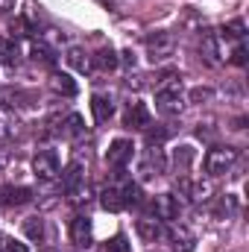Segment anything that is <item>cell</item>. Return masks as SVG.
I'll use <instances>...</instances> for the list:
<instances>
[{"mask_svg":"<svg viewBox=\"0 0 249 252\" xmlns=\"http://www.w3.org/2000/svg\"><path fill=\"white\" fill-rule=\"evenodd\" d=\"M18 59H21V56H18V44H12V41H0V62L12 67V64H18Z\"/></svg>","mask_w":249,"mask_h":252,"instance_id":"7402d4cb","label":"cell"},{"mask_svg":"<svg viewBox=\"0 0 249 252\" xmlns=\"http://www.w3.org/2000/svg\"><path fill=\"white\" fill-rule=\"evenodd\" d=\"M164 170H167V156H164V150L156 144V147H150V150L144 153L138 173H141L144 179H156V176H161Z\"/></svg>","mask_w":249,"mask_h":252,"instance_id":"3957f363","label":"cell"},{"mask_svg":"<svg viewBox=\"0 0 249 252\" xmlns=\"http://www.w3.org/2000/svg\"><path fill=\"white\" fill-rule=\"evenodd\" d=\"M153 214H156V220H176L179 217V196L158 193L153 199Z\"/></svg>","mask_w":249,"mask_h":252,"instance_id":"30bf717a","label":"cell"},{"mask_svg":"<svg viewBox=\"0 0 249 252\" xmlns=\"http://www.w3.org/2000/svg\"><path fill=\"white\" fill-rule=\"evenodd\" d=\"M3 164H6V156H3V153H0V170H3Z\"/></svg>","mask_w":249,"mask_h":252,"instance_id":"f1b7e54d","label":"cell"},{"mask_svg":"<svg viewBox=\"0 0 249 252\" xmlns=\"http://www.w3.org/2000/svg\"><path fill=\"white\" fill-rule=\"evenodd\" d=\"M32 59L35 62H41V64H56V56H53V50L47 47V44H32Z\"/></svg>","mask_w":249,"mask_h":252,"instance_id":"603a6c76","label":"cell"},{"mask_svg":"<svg viewBox=\"0 0 249 252\" xmlns=\"http://www.w3.org/2000/svg\"><path fill=\"white\" fill-rule=\"evenodd\" d=\"M190 100H211V91L208 88H196V91H190Z\"/></svg>","mask_w":249,"mask_h":252,"instance_id":"4316f807","label":"cell"},{"mask_svg":"<svg viewBox=\"0 0 249 252\" xmlns=\"http://www.w3.org/2000/svg\"><path fill=\"white\" fill-rule=\"evenodd\" d=\"M176 190H179L185 199H190V202H208L211 193H214L211 182H193V179H187V176L176 179Z\"/></svg>","mask_w":249,"mask_h":252,"instance_id":"52a82bcc","label":"cell"},{"mask_svg":"<svg viewBox=\"0 0 249 252\" xmlns=\"http://www.w3.org/2000/svg\"><path fill=\"white\" fill-rule=\"evenodd\" d=\"M238 208H241L238 196H235V193H226V196L217 199V205H214V217H217V220H229V217L238 214Z\"/></svg>","mask_w":249,"mask_h":252,"instance_id":"e0dca14e","label":"cell"},{"mask_svg":"<svg viewBox=\"0 0 249 252\" xmlns=\"http://www.w3.org/2000/svg\"><path fill=\"white\" fill-rule=\"evenodd\" d=\"M24 232H27V238L41 241V238H44V223H41V217H30V220L24 223Z\"/></svg>","mask_w":249,"mask_h":252,"instance_id":"cb8c5ba5","label":"cell"},{"mask_svg":"<svg viewBox=\"0 0 249 252\" xmlns=\"http://www.w3.org/2000/svg\"><path fill=\"white\" fill-rule=\"evenodd\" d=\"M32 202V190L24 188V185H3L0 188V205L3 208H21Z\"/></svg>","mask_w":249,"mask_h":252,"instance_id":"9c48e42d","label":"cell"},{"mask_svg":"<svg viewBox=\"0 0 249 252\" xmlns=\"http://www.w3.org/2000/svg\"><path fill=\"white\" fill-rule=\"evenodd\" d=\"M238 161V150L235 147H214L205 153V173L208 176H223L235 167Z\"/></svg>","mask_w":249,"mask_h":252,"instance_id":"7a4b0ae2","label":"cell"},{"mask_svg":"<svg viewBox=\"0 0 249 252\" xmlns=\"http://www.w3.org/2000/svg\"><path fill=\"white\" fill-rule=\"evenodd\" d=\"M62 185H64V190H67V193L85 185V167H82V161H70V164L64 167Z\"/></svg>","mask_w":249,"mask_h":252,"instance_id":"9a60e30c","label":"cell"},{"mask_svg":"<svg viewBox=\"0 0 249 252\" xmlns=\"http://www.w3.org/2000/svg\"><path fill=\"white\" fill-rule=\"evenodd\" d=\"M132 156H135V144H132L129 138H115V141L109 144V150H106V161H109L112 167H118V170L132 161Z\"/></svg>","mask_w":249,"mask_h":252,"instance_id":"8992f818","label":"cell"},{"mask_svg":"<svg viewBox=\"0 0 249 252\" xmlns=\"http://www.w3.org/2000/svg\"><path fill=\"white\" fill-rule=\"evenodd\" d=\"M124 124L129 126V129H147L150 126V109L144 106V103H129L124 112Z\"/></svg>","mask_w":249,"mask_h":252,"instance_id":"8fae6325","label":"cell"},{"mask_svg":"<svg viewBox=\"0 0 249 252\" xmlns=\"http://www.w3.org/2000/svg\"><path fill=\"white\" fill-rule=\"evenodd\" d=\"M135 232H138V238H141L144 244H156V241L161 238V220H156V217H141V220L135 223Z\"/></svg>","mask_w":249,"mask_h":252,"instance_id":"7c38bea8","label":"cell"},{"mask_svg":"<svg viewBox=\"0 0 249 252\" xmlns=\"http://www.w3.org/2000/svg\"><path fill=\"white\" fill-rule=\"evenodd\" d=\"M91 112H94V121H97V124H109L112 115H115V103H112V97H106V94H94V97H91Z\"/></svg>","mask_w":249,"mask_h":252,"instance_id":"5bb4252c","label":"cell"},{"mask_svg":"<svg viewBox=\"0 0 249 252\" xmlns=\"http://www.w3.org/2000/svg\"><path fill=\"white\" fill-rule=\"evenodd\" d=\"M67 64L76 67L79 73H88V70L94 67V64H91V56H88L82 47H70V50H67Z\"/></svg>","mask_w":249,"mask_h":252,"instance_id":"ac0fdd59","label":"cell"},{"mask_svg":"<svg viewBox=\"0 0 249 252\" xmlns=\"http://www.w3.org/2000/svg\"><path fill=\"white\" fill-rule=\"evenodd\" d=\"M62 135L64 138H79V135H85V121H82L79 115H67L62 121Z\"/></svg>","mask_w":249,"mask_h":252,"instance_id":"ffe728a7","label":"cell"},{"mask_svg":"<svg viewBox=\"0 0 249 252\" xmlns=\"http://www.w3.org/2000/svg\"><path fill=\"white\" fill-rule=\"evenodd\" d=\"M70 241L76 247H91V220L85 214L73 217V223H70Z\"/></svg>","mask_w":249,"mask_h":252,"instance_id":"4fadbf2b","label":"cell"},{"mask_svg":"<svg viewBox=\"0 0 249 252\" xmlns=\"http://www.w3.org/2000/svg\"><path fill=\"white\" fill-rule=\"evenodd\" d=\"M50 88H53L56 94H64V97H73V94H76V82H73L67 73H53V76H50Z\"/></svg>","mask_w":249,"mask_h":252,"instance_id":"d6986e66","label":"cell"},{"mask_svg":"<svg viewBox=\"0 0 249 252\" xmlns=\"http://www.w3.org/2000/svg\"><path fill=\"white\" fill-rule=\"evenodd\" d=\"M18 0H0V12H12Z\"/></svg>","mask_w":249,"mask_h":252,"instance_id":"83f0119b","label":"cell"},{"mask_svg":"<svg viewBox=\"0 0 249 252\" xmlns=\"http://www.w3.org/2000/svg\"><path fill=\"white\" fill-rule=\"evenodd\" d=\"M100 205L106 211H124L126 199H124V185H109V188L100 193Z\"/></svg>","mask_w":249,"mask_h":252,"instance_id":"2e32d148","label":"cell"},{"mask_svg":"<svg viewBox=\"0 0 249 252\" xmlns=\"http://www.w3.org/2000/svg\"><path fill=\"white\" fill-rule=\"evenodd\" d=\"M0 252H30V250H27V244H18V241H6V244L0 247Z\"/></svg>","mask_w":249,"mask_h":252,"instance_id":"484cf974","label":"cell"},{"mask_svg":"<svg viewBox=\"0 0 249 252\" xmlns=\"http://www.w3.org/2000/svg\"><path fill=\"white\" fill-rule=\"evenodd\" d=\"M156 109L161 115H179L185 109V91L179 76H167L156 91Z\"/></svg>","mask_w":249,"mask_h":252,"instance_id":"6da1fadb","label":"cell"},{"mask_svg":"<svg viewBox=\"0 0 249 252\" xmlns=\"http://www.w3.org/2000/svg\"><path fill=\"white\" fill-rule=\"evenodd\" d=\"M167 241H170V247L173 252H193L196 250V238H193V232L182 226V223H173L170 229H167Z\"/></svg>","mask_w":249,"mask_h":252,"instance_id":"ba28073f","label":"cell"},{"mask_svg":"<svg viewBox=\"0 0 249 252\" xmlns=\"http://www.w3.org/2000/svg\"><path fill=\"white\" fill-rule=\"evenodd\" d=\"M91 64H97L100 70H115V67L121 64V59H118V53H115L112 47H106V50H100V53L91 59Z\"/></svg>","mask_w":249,"mask_h":252,"instance_id":"44dd1931","label":"cell"},{"mask_svg":"<svg viewBox=\"0 0 249 252\" xmlns=\"http://www.w3.org/2000/svg\"><path fill=\"white\" fill-rule=\"evenodd\" d=\"M103 252H132V247H129V241H126L124 235H115L112 241H106Z\"/></svg>","mask_w":249,"mask_h":252,"instance_id":"d4e9b609","label":"cell"},{"mask_svg":"<svg viewBox=\"0 0 249 252\" xmlns=\"http://www.w3.org/2000/svg\"><path fill=\"white\" fill-rule=\"evenodd\" d=\"M32 170L41 182H53L59 176V158L53 150H38L35 158H32Z\"/></svg>","mask_w":249,"mask_h":252,"instance_id":"5b68a950","label":"cell"},{"mask_svg":"<svg viewBox=\"0 0 249 252\" xmlns=\"http://www.w3.org/2000/svg\"><path fill=\"white\" fill-rule=\"evenodd\" d=\"M173 50H176V38H173L170 32H156V35L147 38V53H150L153 62H164V59H170Z\"/></svg>","mask_w":249,"mask_h":252,"instance_id":"277c9868","label":"cell"}]
</instances>
